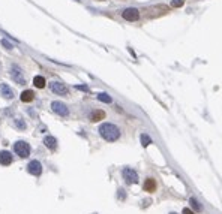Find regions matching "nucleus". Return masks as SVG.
Here are the masks:
<instances>
[{
    "label": "nucleus",
    "mask_w": 222,
    "mask_h": 214,
    "mask_svg": "<svg viewBox=\"0 0 222 214\" xmlns=\"http://www.w3.org/2000/svg\"><path fill=\"white\" fill-rule=\"evenodd\" d=\"M44 144L50 150H56L57 148V139H56L54 136H45L44 138Z\"/></svg>",
    "instance_id": "obj_13"
},
{
    "label": "nucleus",
    "mask_w": 222,
    "mask_h": 214,
    "mask_svg": "<svg viewBox=\"0 0 222 214\" xmlns=\"http://www.w3.org/2000/svg\"><path fill=\"white\" fill-rule=\"evenodd\" d=\"M51 109H53L57 115L60 117H68L69 115V108L66 103L60 102V100H54L53 103H51Z\"/></svg>",
    "instance_id": "obj_5"
},
{
    "label": "nucleus",
    "mask_w": 222,
    "mask_h": 214,
    "mask_svg": "<svg viewBox=\"0 0 222 214\" xmlns=\"http://www.w3.org/2000/svg\"><path fill=\"white\" fill-rule=\"evenodd\" d=\"M2 45H3L6 49H12V44H11V42H8L6 39H2Z\"/></svg>",
    "instance_id": "obj_21"
},
{
    "label": "nucleus",
    "mask_w": 222,
    "mask_h": 214,
    "mask_svg": "<svg viewBox=\"0 0 222 214\" xmlns=\"http://www.w3.org/2000/svg\"><path fill=\"white\" fill-rule=\"evenodd\" d=\"M119 198L125 199V190H123V189H119Z\"/></svg>",
    "instance_id": "obj_24"
},
{
    "label": "nucleus",
    "mask_w": 222,
    "mask_h": 214,
    "mask_svg": "<svg viewBox=\"0 0 222 214\" xmlns=\"http://www.w3.org/2000/svg\"><path fill=\"white\" fill-rule=\"evenodd\" d=\"M189 202H191V207H192L195 211H201V210H203V205L200 204V201H198V199L191 198V199H189Z\"/></svg>",
    "instance_id": "obj_18"
},
{
    "label": "nucleus",
    "mask_w": 222,
    "mask_h": 214,
    "mask_svg": "<svg viewBox=\"0 0 222 214\" xmlns=\"http://www.w3.org/2000/svg\"><path fill=\"white\" fill-rule=\"evenodd\" d=\"M182 214H195L191 208H183V211H182Z\"/></svg>",
    "instance_id": "obj_23"
},
{
    "label": "nucleus",
    "mask_w": 222,
    "mask_h": 214,
    "mask_svg": "<svg viewBox=\"0 0 222 214\" xmlns=\"http://www.w3.org/2000/svg\"><path fill=\"white\" fill-rule=\"evenodd\" d=\"M30 145L26 142V141H17L15 145H14V151L21 157V159H26V157H29L30 156Z\"/></svg>",
    "instance_id": "obj_2"
},
{
    "label": "nucleus",
    "mask_w": 222,
    "mask_h": 214,
    "mask_svg": "<svg viewBox=\"0 0 222 214\" xmlns=\"http://www.w3.org/2000/svg\"><path fill=\"white\" fill-rule=\"evenodd\" d=\"M50 90L53 93H56V94H59V96H66L69 93L68 87L60 81H51L50 82Z\"/></svg>",
    "instance_id": "obj_6"
},
{
    "label": "nucleus",
    "mask_w": 222,
    "mask_h": 214,
    "mask_svg": "<svg viewBox=\"0 0 222 214\" xmlns=\"http://www.w3.org/2000/svg\"><path fill=\"white\" fill-rule=\"evenodd\" d=\"M98 100H101V102H104V103H111L113 102V99H111V96L108 93H99L98 94Z\"/></svg>",
    "instance_id": "obj_17"
},
{
    "label": "nucleus",
    "mask_w": 222,
    "mask_h": 214,
    "mask_svg": "<svg viewBox=\"0 0 222 214\" xmlns=\"http://www.w3.org/2000/svg\"><path fill=\"white\" fill-rule=\"evenodd\" d=\"M183 3H185V0H173L171 6L173 8H182V6H183Z\"/></svg>",
    "instance_id": "obj_20"
},
{
    "label": "nucleus",
    "mask_w": 222,
    "mask_h": 214,
    "mask_svg": "<svg viewBox=\"0 0 222 214\" xmlns=\"http://www.w3.org/2000/svg\"><path fill=\"white\" fill-rule=\"evenodd\" d=\"M122 17L126 20V21H137L140 18V11L137 8H126L123 12H122Z\"/></svg>",
    "instance_id": "obj_7"
},
{
    "label": "nucleus",
    "mask_w": 222,
    "mask_h": 214,
    "mask_svg": "<svg viewBox=\"0 0 222 214\" xmlns=\"http://www.w3.org/2000/svg\"><path fill=\"white\" fill-rule=\"evenodd\" d=\"M99 135L108 142H114L120 138V129L119 126H116L113 123H102L98 129Z\"/></svg>",
    "instance_id": "obj_1"
},
{
    "label": "nucleus",
    "mask_w": 222,
    "mask_h": 214,
    "mask_svg": "<svg viewBox=\"0 0 222 214\" xmlns=\"http://www.w3.org/2000/svg\"><path fill=\"white\" fill-rule=\"evenodd\" d=\"M14 124H15V127L20 129V130H24L26 129V121L23 118H15L14 120Z\"/></svg>",
    "instance_id": "obj_19"
},
{
    "label": "nucleus",
    "mask_w": 222,
    "mask_h": 214,
    "mask_svg": "<svg viewBox=\"0 0 222 214\" xmlns=\"http://www.w3.org/2000/svg\"><path fill=\"white\" fill-rule=\"evenodd\" d=\"M33 84H35V87H38V89H44L45 84H47V81H45V78H44V77L38 75V77H35V78H33Z\"/></svg>",
    "instance_id": "obj_15"
},
{
    "label": "nucleus",
    "mask_w": 222,
    "mask_h": 214,
    "mask_svg": "<svg viewBox=\"0 0 222 214\" xmlns=\"http://www.w3.org/2000/svg\"><path fill=\"white\" fill-rule=\"evenodd\" d=\"M12 163V154L9 151H6V150H3V151H0V165L3 166H9Z\"/></svg>",
    "instance_id": "obj_10"
},
{
    "label": "nucleus",
    "mask_w": 222,
    "mask_h": 214,
    "mask_svg": "<svg viewBox=\"0 0 222 214\" xmlns=\"http://www.w3.org/2000/svg\"><path fill=\"white\" fill-rule=\"evenodd\" d=\"M170 214H177V213H170Z\"/></svg>",
    "instance_id": "obj_25"
},
{
    "label": "nucleus",
    "mask_w": 222,
    "mask_h": 214,
    "mask_svg": "<svg viewBox=\"0 0 222 214\" xmlns=\"http://www.w3.org/2000/svg\"><path fill=\"white\" fill-rule=\"evenodd\" d=\"M140 139H141V145H143V147H149V145L152 144V138H150L147 133H141Z\"/></svg>",
    "instance_id": "obj_16"
},
{
    "label": "nucleus",
    "mask_w": 222,
    "mask_h": 214,
    "mask_svg": "<svg viewBox=\"0 0 222 214\" xmlns=\"http://www.w3.org/2000/svg\"><path fill=\"white\" fill-rule=\"evenodd\" d=\"M144 190L146 192H150V193H153V192H156V189H158V184H156V180L155 178H147L146 181H144Z\"/></svg>",
    "instance_id": "obj_12"
},
{
    "label": "nucleus",
    "mask_w": 222,
    "mask_h": 214,
    "mask_svg": "<svg viewBox=\"0 0 222 214\" xmlns=\"http://www.w3.org/2000/svg\"><path fill=\"white\" fill-rule=\"evenodd\" d=\"M0 94H2L5 99H14L15 93H14V90H12L8 84L2 82V84H0Z\"/></svg>",
    "instance_id": "obj_9"
},
{
    "label": "nucleus",
    "mask_w": 222,
    "mask_h": 214,
    "mask_svg": "<svg viewBox=\"0 0 222 214\" xmlns=\"http://www.w3.org/2000/svg\"><path fill=\"white\" fill-rule=\"evenodd\" d=\"M27 172L35 175V177H39L42 174V165L39 160H32L29 165H27Z\"/></svg>",
    "instance_id": "obj_8"
},
{
    "label": "nucleus",
    "mask_w": 222,
    "mask_h": 214,
    "mask_svg": "<svg viewBox=\"0 0 222 214\" xmlns=\"http://www.w3.org/2000/svg\"><path fill=\"white\" fill-rule=\"evenodd\" d=\"M75 89L77 90H81V92H89V87L87 85H77Z\"/></svg>",
    "instance_id": "obj_22"
},
{
    "label": "nucleus",
    "mask_w": 222,
    "mask_h": 214,
    "mask_svg": "<svg viewBox=\"0 0 222 214\" xmlns=\"http://www.w3.org/2000/svg\"><path fill=\"white\" fill-rule=\"evenodd\" d=\"M20 99L23 100V102H32V100L35 99V93L33 90H24L20 96Z\"/></svg>",
    "instance_id": "obj_14"
},
{
    "label": "nucleus",
    "mask_w": 222,
    "mask_h": 214,
    "mask_svg": "<svg viewBox=\"0 0 222 214\" xmlns=\"http://www.w3.org/2000/svg\"><path fill=\"white\" fill-rule=\"evenodd\" d=\"M11 77L18 85H24L26 84V78H24V73H23V69L18 66V65H12L11 66Z\"/></svg>",
    "instance_id": "obj_4"
},
{
    "label": "nucleus",
    "mask_w": 222,
    "mask_h": 214,
    "mask_svg": "<svg viewBox=\"0 0 222 214\" xmlns=\"http://www.w3.org/2000/svg\"><path fill=\"white\" fill-rule=\"evenodd\" d=\"M122 177L126 181V184H137L138 183V174L132 168H123L122 169Z\"/></svg>",
    "instance_id": "obj_3"
},
{
    "label": "nucleus",
    "mask_w": 222,
    "mask_h": 214,
    "mask_svg": "<svg viewBox=\"0 0 222 214\" xmlns=\"http://www.w3.org/2000/svg\"><path fill=\"white\" fill-rule=\"evenodd\" d=\"M104 118H105V112H104L102 109H96L93 112H90V115H89V120L92 123H96V121L104 120Z\"/></svg>",
    "instance_id": "obj_11"
}]
</instances>
